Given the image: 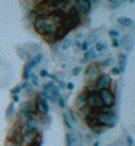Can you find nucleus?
I'll return each mask as SVG.
<instances>
[{
	"label": "nucleus",
	"instance_id": "obj_4",
	"mask_svg": "<svg viewBox=\"0 0 135 146\" xmlns=\"http://www.w3.org/2000/svg\"><path fill=\"white\" fill-rule=\"evenodd\" d=\"M34 110L35 111H38L40 115L43 116H48L49 113V104H48V99L42 96V95L39 94V96L37 99V101L34 104Z\"/></svg>",
	"mask_w": 135,
	"mask_h": 146
},
{
	"label": "nucleus",
	"instance_id": "obj_5",
	"mask_svg": "<svg viewBox=\"0 0 135 146\" xmlns=\"http://www.w3.org/2000/svg\"><path fill=\"white\" fill-rule=\"evenodd\" d=\"M99 96H100V100L102 105H105V106H111V105H113L114 102V99H113V94H112V91L109 90V89H103V90H100V93H97Z\"/></svg>",
	"mask_w": 135,
	"mask_h": 146
},
{
	"label": "nucleus",
	"instance_id": "obj_20",
	"mask_svg": "<svg viewBox=\"0 0 135 146\" xmlns=\"http://www.w3.org/2000/svg\"><path fill=\"white\" fill-rule=\"evenodd\" d=\"M110 4V7L112 9V10H114V9L119 7L120 5H122V1H116V0H111V1H109Z\"/></svg>",
	"mask_w": 135,
	"mask_h": 146
},
{
	"label": "nucleus",
	"instance_id": "obj_41",
	"mask_svg": "<svg viewBox=\"0 0 135 146\" xmlns=\"http://www.w3.org/2000/svg\"><path fill=\"white\" fill-rule=\"evenodd\" d=\"M99 145H100V143H99V141H96V143L94 144V146H99Z\"/></svg>",
	"mask_w": 135,
	"mask_h": 146
},
{
	"label": "nucleus",
	"instance_id": "obj_11",
	"mask_svg": "<svg viewBox=\"0 0 135 146\" xmlns=\"http://www.w3.org/2000/svg\"><path fill=\"white\" fill-rule=\"evenodd\" d=\"M127 60H128V56L127 54H120L119 55V67L118 70L120 73H123L125 71V66H127Z\"/></svg>",
	"mask_w": 135,
	"mask_h": 146
},
{
	"label": "nucleus",
	"instance_id": "obj_28",
	"mask_svg": "<svg viewBox=\"0 0 135 146\" xmlns=\"http://www.w3.org/2000/svg\"><path fill=\"white\" fill-rule=\"evenodd\" d=\"M83 71V68L80 67V66H78V67H75V68H73V71H72V74L73 76H78L80 72Z\"/></svg>",
	"mask_w": 135,
	"mask_h": 146
},
{
	"label": "nucleus",
	"instance_id": "obj_18",
	"mask_svg": "<svg viewBox=\"0 0 135 146\" xmlns=\"http://www.w3.org/2000/svg\"><path fill=\"white\" fill-rule=\"evenodd\" d=\"M74 141H75L74 135H72L71 133H67L66 134V145L67 146H73L74 145Z\"/></svg>",
	"mask_w": 135,
	"mask_h": 146
},
{
	"label": "nucleus",
	"instance_id": "obj_39",
	"mask_svg": "<svg viewBox=\"0 0 135 146\" xmlns=\"http://www.w3.org/2000/svg\"><path fill=\"white\" fill-rule=\"evenodd\" d=\"M60 88H62V89L66 88V83H65L64 80H60Z\"/></svg>",
	"mask_w": 135,
	"mask_h": 146
},
{
	"label": "nucleus",
	"instance_id": "obj_34",
	"mask_svg": "<svg viewBox=\"0 0 135 146\" xmlns=\"http://www.w3.org/2000/svg\"><path fill=\"white\" fill-rule=\"evenodd\" d=\"M112 45H113L114 48H118L119 45H120V43L118 42V39H113V42H112Z\"/></svg>",
	"mask_w": 135,
	"mask_h": 146
},
{
	"label": "nucleus",
	"instance_id": "obj_17",
	"mask_svg": "<svg viewBox=\"0 0 135 146\" xmlns=\"http://www.w3.org/2000/svg\"><path fill=\"white\" fill-rule=\"evenodd\" d=\"M62 118H64V123H65V127L67 128L68 130H72V123H71V121H69V117H68V115L67 113H62Z\"/></svg>",
	"mask_w": 135,
	"mask_h": 146
},
{
	"label": "nucleus",
	"instance_id": "obj_14",
	"mask_svg": "<svg viewBox=\"0 0 135 146\" xmlns=\"http://www.w3.org/2000/svg\"><path fill=\"white\" fill-rule=\"evenodd\" d=\"M13 116H15V104H10L7 107V112H6V119L7 121H12Z\"/></svg>",
	"mask_w": 135,
	"mask_h": 146
},
{
	"label": "nucleus",
	"instance_id": "obj_15",
	"mask_svg": "<svg viewBox=\"0 0 135 146\" xmlns=\"http://www.w3.org/2000/svg\"><path fill=\"white\" fill-rule=\"evenodd\" d=\"M118 23L124 26V27H129V26H133V20H130L128 17H119Z\"/></svg>",
	"mask_w": 135,
	"mask_h": 146
},
{
	"label": "nucleus",
	"instance_id": "obj_25",
	"mask_svg": "<svg viewBox=\"0 0 135 146\" xmlns=\"http://www.w3.org/2000/svg\"><path fill=\"white\" fill-rule=\"evenodd\" d=\"M22 91V88H21V85H17V86H15L12 90H11V93H12V95H19L20 93Z\"/></svg>",
	"mask_w": 135,
	"mask_h": 146
},
{
	"label": "nucleus",
	"instance_id": "obj_16",
	"mask_svg": "<svg viewBox=\"0 0 135 146\" xmlns=\"http://www.w3.org/2000/svg\"><path fill=\"white\" fill-rule=\"evenodd\" d=\"M30 73H32V67H30L28 63H26V66H24V68H23V79L27 82L29 79V77H30Z\"/></svg>",
	"mask_w": 135,
	"mask_h": 146
},
{
	"label": "nucleus",
	"instance_id": "obj_35",
	"mask_svg": "<svg viewBox=\"0 0 135 146\" xmlns=\"http://www.w3.org/2000/svg\"><path fill=\"white\" fill-rule=\"evenodd\" d=\"M112 73H113V74H119V70H118V67H113L112 68Z\"/></svg>",
	"mask_w": 135,
	"mask_h": 146
},
{
	"label": "nucleus",
	"instance_id": "obj_21",
	"mask_svg": "<svg viewBox=\"0 0 135 146\" xmlns=\"http://www.w3.org/2000/svg\"><path fill=\"white\" fill-rule=\"evenodd\" d=\"M30 79H32V83L34 86H38L39 85V78H38V76L35 74V73H30V77H29Z\"/></svg>",
	"mask_w": 135,
	"mask_h": 146
},
{
	"label": "nucleus",
	"instance_id": "obj_22",
	"mask_svg": "<svg viewBox=\"0 0 135 146\" xmlns=\"http://www.w3.org/2000/svg\"><path fill=\"white\" fill-rule=\"evenodd\" d=\"M112 62H113V58H107V60L100 62V65H99V67H109L112 65Z\"/></svg>",
	"mask_w": 135,
	"mask_h": 146
},
{
	"label": "nucleus",
	"instance_id": "obj_9",
	"mask_svg": "<svg viewBox=\"0 0 135 146\" xmlns=\"http://www.w3.org/2000/svg\"><path fill=\"white\" fill-rule=\"evenodd\" d=\"M49 91H50V94H48V99L50 100V101H52V102H56L58 100V98L61 96L60 95V89H58L57 86H52Z\"/></svg>",
	"mask_w": 135,
	"mask_h": 146
},
{
	"label": "nucleus",
	"instance_id": "obj_13",
	"mask_svg": "<svg viewBox=\"0 0 135 146\" xmlns=\"http://www.w3.org/2000/svg\"><path fill=\"white\" fill-rule=\"evenodd\" d=\"M84 119L85 122H87V124L90 127V128H94L96 124H97V119H96V117L95 116H93L91 113L90 115H88L87 117H84Z\"/></svg>",
	"mask_w": 135,
	"mask_h": 146
},
{
	"label": "nucleus",
	"instance_id": "obj_42",
	"mask_svg": "<svg viewBox=\"0 0 135 146\" xmlns=\"http://www.w3.org/2000/svg\"><path fill=\"white\" fill-rule=\"evenodd\" d=\"M7 146H17V145H15V144H9Z\"/></svg>",
	"mask_w": 135,
	"mask_h": 146
},
{
	"label": "nucleus",
	"instance_id": "obj_2",
	"mask_svg": "<svg viewBox=\"0 0 135 146\" xmlns=\"http://www.w3.org/2000/svg\"><path fill=\"white\" fill-rule=\"evenodd\" d=\"M97 124H100L102 127H109V128H113L117 124V121H118V117L117 115H114L113 112L111 111H103L100 113V116L97 118Z\"/></svg>",
	"mask_w": 135,
	"mask_h": 146
},
{
	"label": "nucleus",
	"instance_id": "obj_6",
	"mask_svg": "<svg viewBox=\"0 0 135 146\" xmlns=\"http://www.w3.org/2000/svg\"><path fill=\"white\" fill-rule=\"evenodd\" d=\"M110 83V78L107 77L106 74H101L99 78L95 80V89L96 90H103V89H107Z\"/></svg>",
	"mask_w": 135,
	"mask_h": 146
},
{
	"label": "nucleus",
	"instance_id": "obj_10",
	"mask_svg": "<svg viewBox=\"0 0 135 146\" xmlns=\"http://www.w3.org/2000/svg\"><path fill=\"white\" fill-rule=\"evenodd\" d=\"M87 100H88V94L87 93H82L78 95L77 100H75V105L80 108L82 106H85V104H87Z\"/></svg>",
	"mask_w": 135,
	"mask_h": 146
},
{
	"label": "nucleus",
	"instance_id": "obj_33",
	"mask_svg": "<svg viewBox=\"0 0 135 146\" xmlns=\"http://www.w3.org/2000/svg\"><path fill=\"white\" fill-rule=\"evenodd\" d=\"M49 76V73L46 70H42L40 71V77H43V78H45V77H48Z\"/></svg>",
	"mask_w": 135,
	"mask_h": 146
},
{
	"label": "nucleus",
	"instance_id": "obj_37",
	"mask_svg": "<svg viewBox=\"0 0 135 146\" xmlns=\"http://www.w3.org/2000/svg\"><path fill=\"white\" fill-rule=\"evenodd\" d=\"M127 140H128V144H129V146H133V144H134V140H133L132 136H128Z\"/></svg>",
	"mask_w": 135,
	"mask_h": 146
},
{
	"label": "nucleus",
	"instance_id": "obj_29",
	"mask_svg": "<svg viewBox=\"0 0 135 146\" xmlns=\"http://www.w3.org/2000/svg\"><path fill=\"white\" fill-rule=\"evenodd\" d=\"M57 101H58V106H60L61 108H65V107H66V102H65V99L62 98V96H60V98H58V100H57Z\"/></svg>",
	"mask_w": 135,
	"mask_h": 146
},
{
	"label": "nucleus",
	"instance_id": "obj_3",
	"mask_svg": "<svg viewBox=\"0 0 135 146\" xmlns=\"http://www.w3.org/2000/svg\"><path fill=\"white\" fill-rule=\"evenodd\" d=\"M90 9H91V3L87 1V0H79V1H75L74 5L72 6V10L74 13H77L78 16H82V15H87L89 13Z\"/></svg>",
	"mask_w": 135,
	"mask_h": 146
},
{
	"label": "nucleus",
	"instance_id": "obj_1",
	"mask_svg": "<svg viewBox=\"0 0 135 146\" xmlns=\"http://www.w3.org/2000/svg\"><path fill=\"white\" fill-rule=\"evenodd\" d=\"M52 21L50 22V16L46 15H39L34 21V29L39 34H51L54 35V26Z\"/></svg>",
	"mask_w": 135,
	"mask_h": 146
},
{
	"label": "nucleus",
	"instance_id": "obj_31",
	"mask_svg": "<svg viewBox=\"0 0 135 146\" xmlns=\"http://www.w3.org/2000/svg\"><path fill=\"white\" fill-rule=\"evenodd\" d=\"M80 49H82L83 51H88V50H89V42L82 43V46H80Z\"/></svg>",
	"mask_w": 135,
	"mask_h": 146
},
{
	"label": "nucleus",
	"instance_id": "obj_26",
	"mask_svg": "<svg viewBox=\"0 0 135 146\" xmlns=\"http://www.w3.org/2000/svg\"><path fill=\"white\" fill-rule=\"evenodd\" d=\"M71 44H72V40L71 39H66L65 42H64V44H62V49H64V50L68 49L71 46Z\"/></svg>",
	"mask_w": 135,
	"mask_h": 146
},
{
	"label": "nucleus",
	"instance_id": "obj_12",
	"mask_svg": "<svg viewBox=\"0 0 135 146\" xmlns=\"http://www.w3.org/2000/svg\"><path fill=\"white\" fill-rule=\"evenodd\" d=\"M42 60H43V54H42V52H38V54H37V56H34L33 58H30V60L28 61V65L32 67V70H33V68L37 66Z\"/></svg>",
	"mask_w": 135,
	"mask_h": 146
},
{
	"label": "nucleus",
	"instance_id": "obj_40",
	"mask_svg": "<svg viewBox=\"0 0 135 146\" xmlns=\"http://www.w3.org/2000/svg\"><path fill=\"white\" fill-rule=\"evenodd\" d=\"M48 77H50L52 80H57V76H56V74H49Z\"/></svg>",
	"mask_w": 135,
	"mask_h": 146
},
{
	"label": "nucleus",
	"instance_id": "obj_24",
	"mask_svg": "<svg viewBox=\"0 0 135 146\" xmlns=\"http://www.w3.org/2000/svg\"><path fill=\"white\" fill-rule=\"evenodd\" d=\"M88 54H89V60H96L97 58V54L94 50H90V51H88Z\"/></svg>",
	"mask_w": 135,
	"mask_h": 146
},
{
	"label": "nucleus",
	"instance_id": "obj_23",
	"mask_svg": "<svg viewBox=\"0 0 135 146\" xmlns=\"http://www.w3.org/2000/svg\"><path fill=\"white\" fill-rule=\"evenodd\" d=\"M106 48H107V45H106L105 43H101V42H97V43H96V50H97V51L102 52Z\"/></svg>",
	"mask_w": 135,
	"mask_h": 146
},
{
	"label": "nucleus",
	"instance_id": "obj_30",
	"mask_svg": "<svg viewBox=\"0 0 135 146\" xmlns=\"http://www.w3.org/2000/svg\"><path fill=\"white\" fill-rule=\"evenodd\" d=\"M69 117H71V119L73 121V122H77L78 121L77 119V116H75V113H74L73 110H69Z\"/></svg>",
	"mask_w": 135,
	"mask_h": 146
},
{
	"label": "nucleus",
	"instance_id": "obj_27",
	"mask_svg": "<svg viewBox=\"0 0 135 146\" xmlns=\"http://www.w3.org/2000/svg\"><path fill=\"white\" fill-rule=\"evenodd\" d=\"M52 86H55V84H54V82H50V83L45 84L43 89H44V91H45V93H48V91H49V90H50V89L52 88Z\"/></svg>",
	"mask_w": 135,
	"mask_h": 146
},
{
	"label": "nucleus",
	"instance_id": "obj_38",
	"mask_svg": "<svg viewBox=\"0 0 135 146\" xmlns=\"http://www.w3.org/2000/svg\"><path fill=\"white\" fill-rule=\"evenodd\" d=\"M12 100H13V104H15V102H19L20 101V98L17 96V95H12Z\"/></svg>",
	"mask_w": 135,
	"mask_h": 146
},
{
	"label": "nucleus",
	"instance_id": "obj_36",
	"mask_svg": "<svg viewBox=\"0 0 135 146\" xmlns=\"http://www.w3.org/2000/svg\"><path fill=\"white\" fill-rule=\"evenodd\" d=\"M66 86H67V89H68V90H73V89H74V84H73V83L66 84Z\"/></svg>",
	"mask_w": 135,
	"mask_h": 146
},
{
	"label": "nucleus",
	"instance_id": "obj_32",
	"mask_svg": "<svg viewBox=\"0 0 135 146\" xmlns=\"http://www.w3.org/2000/svg\"><path fill=\"white\" fill-rule=\"evenodd\" d=\"M110 35L112 36L113 39H117V36H119V32H117V31H110Z\"/></svg>",
	"mask_w": 135,
	"mask_h": 146
},
{
	"label": "nucleus",
	"instance_id": "obj_8",
	"mask_svg": "<svg viewBox=\"0 0 135 146\" xmlns=\"http://www.w3.org/2000/svg\"><path fill=\"white\" fill-rule=\"evenodd\" d=\"M34 128H37V119H35L34 117H30L28 121L24 122L23 124H22V131L21 133H23V131H27V130H30V129H34Z\"/></svg>",
	"mask_w": 135,
	"mask_h": 146
},
{
	"label": "nucleus",
	"instance_id": "obj_19",
	"mask_svg": "<svg viewBox=\"0 0 135 146\" xmlns=\"http://www.w3.org/2000/svg\"><path fill=\"white\" fill-rule=\"evenodd\" d=\"M91 129L94 130V133H95L96 135H101L103 131H105V127H102V125H100V124H96L94 128H91Z\"/></svg>",
	"mask_w": 135,
	"mask_h": 146
},
{
	"label": "nucleus",
	"instance_id": "obj_7",
	"mask_svg": "<svg viewBox=\"0 0 135 146\" xmlns=\"http://www.w3.org/2000/svg\"><path fill=\"white\" fill-rule=\"evenodd\" d=\"M87 102L89 104V106H91L93 108H100L102 106L100 96H99V94H96V93H93L91 95H88Z\"/></svg>",
	"mask_w": 135,
	"mask_h": 146
}]
</instances>
